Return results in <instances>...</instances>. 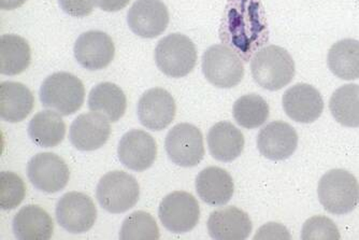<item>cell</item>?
Instances as JSON below:
<instances>
[{
    "label": "cell",
    "mask_w": 359,
    "mask_h": 240,
    "mask_svg": "<svg viewBox=\"0 0 359 240\" xmlns=\"http://www.w3.org/2000/svg\"><path fill=\"white\" fill-rule=\"evenodd\" d=\"M222 42L249 62L269 39L265 11L259 0H229L219 28Z\"/></svg>",
    "instance_id": "obj_1"
},
{
    "label": "cell",
    "mask_w": 359,
    "mask_h": 240,
    "mask_svg": "<svg viewBox=\"0 0 359 240\" xmlns=\"http://www.w3.org/2000/svg\"><path fill=\"white\" fill-rule=\"evenodd\" d=\"M251 72L258 86L268 91H279L294 79L295 62L281 46H268L252 58Z\"/></svg>",
    "instance_id": "obj_2"
},
{
    "label": "cell",
    "mask_w": 359,
    "mask_h": 240,
    "mask_svg": "<svg viewBox=\"0 0 359 240\" xmlns=\"http://www.w3.org/2000/svg\"><path fill=\"white\" fill-rule=\"evenodd\" d=\"M318 199L325 211L336 215L352 213L359 204V185L354 175L332 169L318 182Z\"/></svg>",
    "instance_id": "obj_3"
},
{
    "label": "cell",
    "mask_w": 359,
    "mask_h": 240,
    "mask_svg": "<svg viewBox=\"0 0 359 240\" xmlns=\"http://www.w3.org/2000/svg\"><path fill=\"white\" fill-rule=\"evenodd\" d=\"M86 88L80 79L69 72H55L44 80L40 100L46 108L60 116H72L84 104Z\"/></svg>",
    "instance_id": "obj_4"
},
{
    "label": "cell",
    "mask_w": 359,
    "mask_h": 240,
    "mask_svg": "<svg viewBox=\"0 0 359 240\" xmlns=\"http://www.w3.org/2000/svg\"><path fill=\"white\" fill-rule=\"evenodd\" d=\"M155 62L158 69L166 76L183 78L195 68L197 49L187 36L171 34L157 44Z\"/></svg>",
    "instance_id": "obj_5"
},
{
    "label": "cell",
    "mask_w": 359,
    "mask_h": 240,
    "mask_svg": "<svg viewBox=\"0 0 359 240\" xmlns=\"http://www.w3.org/2000/svg\"><path fill=\"white\" fill-rule=\"evenodd\" d=\"M139 196L140 187L136 178L125 171L106 173L97 185V201L104 211L114 215L132 209Z\"/></svg>",
    "instance_id": "obj_6"
},
{
    "label": "cell",
    "mask_w": 359,
    "mask_h": 240,
    "mask_svg": "<svg viewBox=\"0 0 359 240\" xmlns=\"http://www.w3.org/2000/svg\"><path fill=\"white\" fill-rule=\"evenodd\" d=\"M203 72L208 81L217 88H231L242 81L244 65L231 48L215 44L203 53Z\"/></svg>",
    "instance_id": "obj_7"
},
{
    "label": "cell",
    "mask_w": 359,
    "mask_h": 240,
    "mask_svg": "<svg viewBox=\"0 0 359 240\" xmlns=\"http://www.w3.org/2000/svg\"><path fill=\"white\" fill-rule=\"evenodd\" d=\"M165 148L171 162L177 166H197L205 156L203 134L189 123H180L169 131Z\"/></svg>",
    "instance_id": "obj_8"
},
{
    "label": "cell",
    "mask_w": 359,
    "mask_h": 240,
    "mask_svg": "<svg viewBox=\"0 0 359 240\" xmlns=\"http://www.w3.org/2000/svg\"><path fill=\"white\" fill-rule=\"evenodd\" d=\"M158 217L165 229L171 233L184 234L198 224L201 208L191 193L175 191L161 201Z\"/></svg>",
    "instance_id": "obj_9"
},
{
    "label": "cell",
    "mask_w": 359,
    "mask_h": 240,
    "mask_svg": "<svg viewBox=\"0 0 359 240\" xmlns=\"http://www.w3.org/2000/svg\"><path fill=\"white\" fill-rule=\"evenodd\" d=\"M55 213L60 227L72 234L90 231L97 219L94 201L81 192H69L62 195L56 205Z\"/></svg>",
    "instance_id": "obj_10"
},
{
    "label": "cell",
    "mask_w": 359,
    "mask_h": 240,
    "mask_svg": "<svg viewBox=\"0 0 359 240\" xmlns=\"http://www.w3.org/2000/svg\"><path fill=\"white\" fill-rule=\"evenodd\" d=\"M27 177L36 189L44 193L62 191L69 182L68 165L55 153H38L27 164Z\"/></svg>",
    "instance_id": "obj_11"
},
{
    "label": "cell",
    "mask_w": 359,
    "mask_h": 240,
    "mask_svg": "<svg viewBox=\"0 0 359 240\" xmlns=\"http://www.w3.org/2000/svg\"><path fill=\"white\" fill-rule=\"evenodd\" d=\"M127 23L139 37H158L168 26V9L161 0H136L127 14Z\"/></svg>",
    "instance_id": "obj_12"
},
{
    "label": "cell",
    "mask_w": 359,
    "mask_h": 240,
    "mask_svg": "<svg viewBox=\"0 0 359 240\" xmlns=\"http://www.w3.org/2000/svg\"><path fill=\"white\" fill-rule=\"evenodd\" d=\"M177 106L175 98L164 88H151L141 96L137 108L141 124L158 132L168 127L175 120Z\"/></svg>",
    "instance_id": "obj_13"
},
{
    "label": "cell",
    "mask_w": 359,
    "mask_h": 240,
    "mask_svg": "<svg viewBox=\"0 0 359 240\" xmlns=\"http://www.w3.org/2000/svg\"><path fill=\"white\" fill-rule=\"evenodd\" d=\"M74 58L88 70H102L108 67L114 58L116 46L110 36L100 30H90L76 39Z\"/></svg>",
    "instance_id": "obj_14"
},
{
    "label": "cell",
    "mask_w": 359,
    "mask_h": 240,
    "mask_svg": "<svg viewBox=\"0 0 359 240\" xmlns=\"http://www.w3.org/2000/svg\"><path fill=\"white\" fill-rule=\"evenodd\" d=\"M156 155V141L144 131H129L118 143V159L130 171H147L154 164Z\"/></svg>",
    "instance_id": "obj_15"
},
{
    "label": "cell",
    "mask_w": 359,
    "mask_h": 240,
    "mask_svg": "<svg viewBox=\"0 0 359 240\" xmlns=\"http://www.w3.org/2000/svg\"><path fill=\"white\" fill-rule=\"evenodd\" d=\"M298 146L294 127L282 121H274L260 130L257 148L260 154L271 161H284L292 156Z\"/></svg>",
    "instance_id": "obj_16"
},
{
    "label": "cell",
    "mask_w": 359,
    "mask_h": 240,
    "mask_svg": "<svg viewBox=\"0 0 359 240\" xmlns=\"http://www.w3.org/2000/svg\"><path fill=\"white\" fill-rule=\"evenodd\" d=\"M284 111L295 122L313 123L322 116L324 100L320 93L306 84H296L283 95Z\"/></svg>",
    "instance_id": "obj_17"
},
{
    "label": "cell",
    "mask_w": 359,
    "mask_h": 240,
    "mask_svg": "<svg viewBox=\"0 0 359 240\" xmlns=\"http://www.w3.org/2000/svg\"><path fill=\"white\" fill-rule=\"evenodd\" d=\"M109 122L106 116L96 112L80 114L70 126V142L80 151L98 150L110 137Z\"/></svg>",
    "instance_id": "obj_18"
},
{
    "label": "cell",
    "mask_w": 359,
    "mask_h": 240,
    "mask_svg": "<svg viewBox=\"0 0 359 240\" xmlns=\"http://www.w3.org/2000/svg\"><path fill=\"white\" fill-rule=\"evenodd\" d=\"M208 232L213 239H247L253 229L247 213L237 207H227L210 215L207 223Z\"/></svg>",
    "instance_id": "obj_19"
},
{
    "label": "cell",
    "mask_w": 359,
    "mask_h": 240,
    "mask_svg": "<svg viewBox=\"0 0 359 240\" xmlns=\"http://www.w3.org/2000/svg\"><path fill=\"white\" fill-rule=\"evenodd\" d=\"M198 196L210 206H224L231 201L235 192L231 175L219 167L203 169L196 178Z\"/></svg>",
    "instance_id": "obj_20"
},
{
    "label": "cell",
    "mask_w": 359,
    "mask_h": 240,
    "mask_svg": "<svg viewBox=\"0 0 359 240\" xmlns=\"http://www.w3.org/2000/svg\"><path fill=\"white\" fill-rule=\"evenodd\" d=\"M12 229L20 240H48L53 235V220L40 206L27 205L14 215Z\"/></svg>",
    "instance_id": "obj_21"
},
{
    "label": "cell",
    "mask_w": 359,
    "mask_h": 240,
    "mask_svg": "<svg viewBox=\"0 0 359 240\" xmlns=\"http://www.w3.org/2000/svg\"><path fill=\"white\" fill-rule=\"evenodd\" d=\"M208 147L210 153L217 161L229 163L241 155L244 149L243 134L233 123H217L208 133Z\"/></svg>",
    "instance_id": "obj_22"
},
{
    "label": "cell",
    "mask_w": 359,
    "mask_h": 240,
    "mask_svg": "<svg viewBox=\"0 0 359 240\" xmlns=\"http://www.w3.org/2000/svg\"><path fill=\"white\" fill-rule=\"evenodd\" d=\"M35 106L32 91L20 82L6 81L0 84V116L9 123L25 120Z\"/></svg>",
    "instance_id": "obj_23"
},
{
    "label": "cell",
    "mask_w": 359,
    "mask_h": 240,
    "mask_svg": "<svg viewBox=\"0 0 359 240\" xmlns=\"http://www.w3.org/2000/svg\"><path fill=\"white\" fill-rule=\"evenodd\" d=\"M88 104L92 112L102 114L110 122H118L126 111V95L116 84L102 82L90 90Z\"/></svg>",
    "instance_id": "obj_24"
},
{
    "label": "cell",
    "mask_w": 359,
    "mask_h": 240,
    "mask_svg": "<svg viewBox=\"0 0 359 240\" xmlns=\"http://www.w3.org/2000/svg\"><path fill=\"white\" fill-rule=\"evenodd\" d=\"M28 135L38 147L54 148L64 140L66 124L57 112L40 111L30 120Z\"/></svg>",
    "instance_id": "obj_25"
},
{
    "label": "cell",
    "mask_w": 359,
    "mask_h": 240,
    "mask_svg": "<svg viewBox=\"0 0 359 240\" xmlns=\"http://www.w3.org/2000/svg\"><path fill=\"white\" fill-rule=\"evenodd\" d=\"M327 64L339 79L346 81L359 79V41L344 39L336 42L328 52Z\"/></svg>",
    "instance_id": "obj_26"
},
{
    "label": "cell",
    "mask_w": 359,
    "mask_h": 240,
    "mask_svg": "<svg viewBox=\"0 0 359 240\" xmlns=\"http://www.w3.org/2000/svg\"><path fill=\"white\" fill-rule=\"evenodd\" d=\"M32 60L28 42L18 35L0 38V72L5 76H16L27 69Z\"/></svg>",
    "instance_id": "obj_27"
},
{
    "label": "cell",
    "mask_w": 359,
    "mask_h": 240,
    "mask_svg": "<svg viewBox=\"0 0 359 240\" xmlns=\"http://www.w3.org/2000/svg\"><path fill=\"white\" fill-rule=\"evenodd\" d=\"M330 112L346 127H359V86L346 84L334 91L330 102Z\"/></svg>",
    "instance_id": "obj_28"
},
{
    "label": "cell",
    "mask_w": 359,
    "mask_h": 240,
    "mask_svg": "<svg viewBox=\"0 0 359 240\" xmlns=\"http://www.w3.org/2000/svg\"><path fill=\"white\" fill-rule=\"evenodd\" d=\"M233 114L240 126L254 130L269 118V106L259 95H244L233 105Z\"/></svg>",
    "instance_id": "obj_29"
},
{
    "label": "cell",
    "mask_w": 359,
    "mask_h": 240,
    "mask_svg": "<svg viewBox=\"0 0 359 240\" xmlns=\"http://www.w3.org/2000/svg\"><path fill=\"white\" fill-rule=\"evenodd\" d=\"M120 239H159L158 225L150 213L145 211H136L129 215L123 222L120 231Z\"/></svg>",
    "instance_id": "obj_30"
},
{
    "label": "cell",
    "mask_w": 359,
    "mask_h": 240,
    "mask_svg": "<svg viewBox=\"0 0 359 240\" xmlns=\"http://www.w3.org/2000/svg\"><path fill=\"white\" fill-rule=\"evenodd\" d=\"M25 195V183L19 175L12 171L0 173V207L3 211L15 209Z\"/></svg>",
    "instance_id": "obj_31"
},
{
    "label": "cell",
    "mask_w": 359,
    "mask_h": 240,
    "mask_svg": "<svg viewBox=\"0 0 359 240\" xmlns=\"http://www.w3.org/2000/svg\"><path fill=\"white\" fill-rule=\"evenodd\" d=\"M302 239L338 240L340 239V233L332 220L322 215H316L304 224Z\"/></svg>",
    "instance_id": "obj_32"
},
{
    "label": "cell",
    "mask_w": 359,
    "mask_h": 240,
    "mask_svg": "<svg viewBox=\"0 0 359 240\" xmlns=\"http://www.w3.org/2000/svg\"><path fill=\"white\" fill-rule=\"evenodd\" d=\"M64 12L74 18H86L94 10V0H58Z\"/></svg>",
    "instance_id": "obj_33"
},
{
    "label": "cell",
    "mask_w": 359,
    "mask_h": 240,
    "mask_svg": "<svg viewBox=\"0 0 359 240\" xmlns=\"http://www.w3.org/2000/svg\"><path fill=\"white\" fill-rule=\"evenodd\" d=\"M130 0H94L95 5L107 12H116L124 9Z\"/></svg>",
    "instance_id": "obj_34"
},
{
    "label": "cell",
    "mask_w": 359,
    "mask_h": 240,
    "mask_svg": "<svg viewBox=\"0 0 359 240\" xmlns=\"http://www.w3.org/2000/svg\"><path fill=\"white\" fill-rule=\"evenodd\" d=\"M25 3L26 0H0V8L10 11V10L18 9Z\"/></svg>",
    "instance_id": "obj_35"
}]
</instances>
